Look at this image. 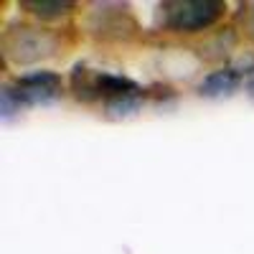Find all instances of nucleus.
Here are the masks:
<instances>
[{"instance_id":"obj_1","label":"nucleus","mask_w":254,"mask_h":254,"mask_svg":"<svg viewBox=\"0 0 254 254\" xmlns=\"http://www.w3.org/2000/svg\"><path fill=\"white\" fill-rule=\"evenodd\" d=\"M224 10L219 0H173L163 5V23L176 33H201L216 26Z\"/></svg>"},{"instance_id":"obj_4","label":"nucleus","mask_w":254,"mask_h":254,"mask_svg":"<svg viewBox=\"0 0 254 254\" xmlns=\"http://www.w3.org/2000/svg\"><path fill=\"white\" fill-rule=\"evenodd\" d=\"M239 71L237 69H231V66H224V69H216V71H211L203 81H201V87L198 92L203 97H221V94H231L237 87H239Z\"/></svg>"},{"instance_id":"obj_2","label":"nucleus","mask_w":254,"mask_h":254,"mask_svg":"<svg viewBox=\"0 0 254 254\" xmlns=\"http://www.w3.org/2000/svg\"><path fill=\"white\" fill-rule=\"evenodd\" d=\"M13 89L23 107H28V104H49L61 94V76L54 71H33L15 79Z\"/></svg>"},{"instance_id":"obj_3","label":"nucleus","mask_w":254,"mask_h":254,"mask_svg":"<svg viewBox=\"0 0 254 254\" xmlns=\"http://www.w3.org/2000/svg\"><path fill=\"white\" fill-rule=\"evenodd\" d=\"M8 46L18 61H36L41 56H49L56 46V41L51 33H38L33 28H23L18 36H10L8 38Z\"/></svg>"},{"instance_id":"obj_5","label":"nucleus","mask_w":254,"mask_h":254,"mask_svg":"<svg viewBox=\"0 0 254 254\" xmlns=\"http://www.w3.org/2000/svg\"><path fill=\"white\" fill-rule=\"evenodd\" d=\"M20 5H23L28 13H33L36 18H44V20L69 15L74 10V3H66V0H23Z\"/></svg>"},{"instance_id":"obj_6","label":"nucleus","mask_w":254,"mask_h":254,"mask_svg":"<svg viewBox=\"0 0 254 254\" xmlns=\"http://www.w3.org/2000/svg\"><path fill=\"white\" fill-rule=\"evenodd\" d=\"M249 92H252V94H254V79H252V81H249Z\"/></svg>"}]
</instances>
